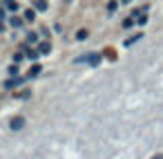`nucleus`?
I'll use <instances>...</instances> for the list:
<instances>
[{"label":"nucleus","instance_id":"obj_17","mask_svg":"<svg viewBox=\"0 0 163 159\" xmlns=\"http://www.w3.org/2000/svg\"><path fill=\"white\" fill-rule=\"evenodd\" d=\"M16 96H20V99H25V96H29V90H25V92H18Z\"/></svg>","mask_w":163,"mask_h":159},{"label":"nucleus","instance_id":"obj_11","mask_svg":"<svg viewBox=\"0 0 163 159\" xmlns=\"http://www.w3.org/2000/svg\"><path fill=\"white\" fill-rule=\"evenodd\" d=\"M5 5H7V9H9V11H18V5H16L14 0H5Z\"/></svg>","mask_w":163,"mask_h":159},{"label":"nucleus","instance_id":"obj_4","mask_svg":"<svg viewBox=\"0 0 163 159\" xmlns=\"http://www.w3.org/2000/svg\"><path fill=\"white\" fill-rule=\"evenodd\" d=\"M22 49H25V56H27V58H29V61H36L38 56H40V54H38V49H29V47H27V45H25V47H22Z\"/></svg>","mask_w":163,"mask_h":159},{"label":"nucleus","instance_id":"obj_10","mask_svg":"<svg viewBox=\"0 0 163 159\" xmlns=\"http://www.w3.org/2000/svg\"><path fill=\"white\" fill-rule=\"evenodd\" d=\"M87 38V29H78L76 31V41H85Z\"/></svg>","mask_w":163,"mask_h":159},{"label":"nucleus","instance_id":"obj_13","mask_svg":"<svg viewBox=\"0 0 163 159\" xmlns=\"http://www.w3.org/2000/svg\"><path fill=\"white\" fill-rule=\"evenodd\" d=\"M22 58H25V54H20V52H18V54H14V65H18Z\"/></svg>","mask_w":163,"mask_h":159},{"label":"nucleus","instance_id":"obj_16","mask_svg":"<svg viewBox=\"0 0 163 159\" xmlns=\"http://www.w3.org/2000/svg\"><path fill=\"white\" fill-rule=\"evenodd\" d=\"M116 7H119V2H116V0H112V2L107 5V11H116Z\"/></svg>","mask_w":163,"mask_h":159},{"label":"nucleus","instance_id":"obj_15","mask_svg":"<svg viewBox=\"0 0 163 159\" xmlns=\"http://www.w3.org/2000/svg\"><path fill=\"white\" fill-rule=\"evenodd\" d=\"M139 38H141V34H136V36H132V38H127V41H125V45H132V43H136V41H139Z\"/></svg>","mask_w":163,"mask_h":159},{"label":"nucleus","instance_id":"obj_7","mask_svg":"<svg viewBox=\"0 0 163 159\" xmlns=\"http://www.w3.org/2000/svg\"><path fill=\"white\" fill-rule=\"evenodd\" d=\"M9 25L14 27V29H18V27H22V20L16 18V16H11V18H9Z\"/></svg>","mask_w":163,"mask_h":159},{"label":"nucleus","instance_id":"obj_1","mask_svg":"<svg viewBox=\"0 0 163 159\" xmlns=\"http://www.w3.org/2000/svg\"><path fill=\"white\" fill-rule=\"evenodd\" d=\"M76 63H87V65L96 67V65L101 63V54H98V52H92V54H85V56H78Z\"/></svg>","mask_w":163,"mask_h":159},{"label":"nucleus","instance_id":"obj_12","mask_svg":"<svg viewBox=\"0 0 163 159\" xmlns=\"http://www.w3.org/2000/svg\"><path fill=\"white\" fill-rule=\"evenodd\" d=\"M27 43H38V36H36V34H34V31H29V34H27Z\"/></svg>","mask_w":163,"mask_h":159},{"label":"nucleus","instance_id":"obj_3","mask_svg":"<svg viewBox=\"0 0 163 159\" xmlns=\"http://www.w3.org/2000/svg\"><path fill=\"white\" fill-rule=\"evenodd\" d=\"M22 81H25V78H20V76H16V78H9V81L5 83V88H7V90H14V88H18V85H20Z\"/></svg>","mask_w":163,"mask_h":159},{"label":"nucleus","instance_id":"obj_8","mask_svg":"<svg viewBox=\"0 0 163 159\" xmlns=\"http://www.w3.org/2000/svg\"><path fill=\"white\" fill-rule=\"evenodd\" d=\"M40 70H43L40 65L34 63V65H31V70H29V78H31V76H38V74H40Z\"/></svg>","mask_w":163,"mask_h":159},{"label":"nucleus","instance_id":"obj_18","mask_svg":"<svg viewBox=\"0 0 163 159\" xmlns=\"http://www.w3.org/2000/svg\"><path fill=\"white\" fill-rule=\"evenodd\" d=\"M121 2H130V0H121Z\"/></svg>","mask_w":163,"mask_h":159},{"label":"nucleus","instance_id":"obj_5","mask_svg":"<svg viewBox=\"0 0 163 159\" xmlns=\"http://www.w3.org/2000/svg\"><path fill=\"white\" fill-rule=\"evenodd\" d=\"M38 54H49V52H52V45H49L47 41H45V43H38Z\"/></svg>","mask_w":163,"mask_h":159},{"label":"nucleus","instance_id":"obj_2","mask_svg":"<svg viewBox=\"0 0 163 159\" xmlns=\"http://www.w3.org/2000/svg\"><path fill=\"white\" fill-rule=\"evenodd\" d=\"M9 126H11V130H20L22 126H25V119H22V117H14Z\"/></svg>","mask_w":163,"mask_h":159},{"label":"nucleus","instance_id":"obj_9","mask_svg":"<svg viewBox=\"0 0 163 159\" xmlns=\"http://www.w3.org/2000/svg\"><path fill=\"white\" fill-rule=\"evenodd\" d=\"M34 18H36V11H34V9H27V11H25V20L31 22Z\"/></svg>","mask_w":163,"mask_h":159},{"label":"nucleus","instance_id":"obj_6","mask_svg":"<svg viewBox=\"0 0 163 159\" xmlns=\"http://www.w3.org/2000/svg\"><path fill=\"white\" fill-rule=\"evenodd\" d=\"M34 7H36V11H45L47 9V0H34Z\"/></svg>","mask_w":163,"mask_h":159},{"label":"nucleus","instance_id":"obj_14","mask_svg":"<svg viewBox=\"0 0 163 159\" xmlns=\"http://www.w3.org/2000/svg\"><path fill=\"white\" fill-rule=\"evenodd\" d=\"M9 74L14 76V78L18 76V65H11V67H9Z\"/></svg>","mask_w":163,"mask_h":159}]
</instances>
